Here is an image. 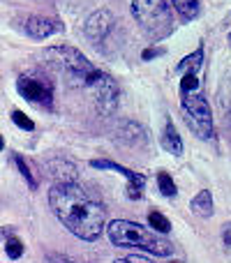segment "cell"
<instances>
[{
    "mask_svg": "<svg viewBox=\"0 0 231 263\" xmlns=\"http://www.w3.org/2000/svg\"><path fill=\"white\" fill-rule=\"evenodd\" d=\"M111 30H114V14L106 12V9L95 12L86 21V35L91 37V40H95V42H102Z\"/></svg>",
    "mask_w": 231,
    "mask_h": 263,
    "instance_id": "9",
    "label": "cell"
},
{
    "mask_svg": "<svg viewBox=\"0 0 231 263\" xmlns=\"http://www.w3.org/2000/svg\"><path fill=\"white\" fill-rule=\"evenodd\" d=\"M93 166H95V168H111V171H118L120 176L127 178V182H134V185H141V187H144V182H146L144 176H139V173L130 171V168L120 166V164H116V162H109V159H93Z\"/></svg>",
    "mask_w": 231,
    "mask_h": 263,
    "instance_id": "11",
    "label": "cell"
},
{
    "mask_svg": "<svg viewBox=\"0 0 231 263\" xmlns=\"http://www.w3.org/2000/svg\"><path fill=\"white\" fill-rule=\"evenodd\" d=\"M171 3L185 21H192L201 14V0H171Z\"/></svg>",
    "mask_w": 231,
    "mask_h": 263,
    "instance_id": "14",
    "label": "cell"
},
{
    "mask_svg": "<svg viewBox=\"0 0 231 263\" xmlns=\"http://www.w3.org/2000/svg\"><path fill=\"white\" fill-rule=\"evenodd\" d=\"M12 123L16 125V127L26 129V132H32V129H35V123H32V120L28 118L23 111H12Z\"/></svg>",
    "mask_w": 231,
    "mask_h": 263,
    "instance_id": "19",
    "label": "cell"
},
{
    "mask_svg": "<svg viewBox=\"0 0 231 263\" xmlns=\"http://www.w3.org/2000/svg\"><path fill=\"white\" fill-rule=\"evenodd\" d=\"M49 58H54V65H58L63 69V74L74 83H81V86L93 88L100 77L104 72H100L97 67H93L88 63V58L77 49H69V46H58V49H49L46 51Z\"/></svg>",
    "mask_w": 231,
    "mask_h": 263,
    "instance_id": "4",
    "label": "cell"
},
{
    "mask_svg": "<svg viewBox=\"0 0 231 263\" xmlns=\"http://www.w3.org/2000/svg\"><path fill=\"white\" fill-rule=\"evenodd\" d=\"M16 90L19 95L23 97L30 104H40L44 109H51L54 106V86L51 81L40 77H21L16 81Z\"/></svg>",
    "mask_w": 231,
    "mask_h": 263,
    "instance_id": "6",
    "label": "cell"
},
{
    "mask_svg": "<svg viewBox=\"0 0 231 263\" xmlns=\"http://www.w3.org/2000/svg\"><path fill=\"white\" fill-rule=\"evenodd\" d=\"M93 90H95L97 95V106H100L102 114H111V111L116 109L118 104V86L116 81L109 77V74H102L100 81L93 86Z\"/></svg>",
    "mask_w": 231,
    "mask_h": 263,
    "instance_id": "7",
    "label": "cell"
},
{
    "mask_svg": "<svg viewBox=\"0 0 231 263\" xmlns=\"http://www.w3.org/2000/svg\"><path fill=\"white\" fill-rule=\"evenodd\" d=\"M181 109L185 114L190 129L199 139H208L213 134V114H210V106L206 97L201 95V90L181 92Z\"/></svg>",
    "mask_w": 231,
    "mask_h": 263,
    "instance_id": "5",
    "label": "cell"
},
{
    "mask_svg": "<svg viewBox=\"0 0 231 263\" xmlns=\"http://www.w3.org/2000/svg\"><path fill=\"white\" fill-rule=\"evenodd\" d=\"M164 53V49H146L144 53H141V60H153V58H157V55H162Z\"/></svg>",
    "mask_w": 231,
    "mask_h": 263,
    "instance_id": "22",
    "label": "cell"
},
{
    "mask_svg": "<svg viewBox=\"0 0 231 263\" xmlns=\"http://www.w3.org/2000/svg\"><path fill=\"white\" fill-rule=\"evenodd\" d=\"M127 196H130V199H141V185L127 182Z\"/></svg>",
    "mask_w": 231,
    "mask_h": 263,
    "instance_id": "21",
    "label": "cell"
},
{
    "mask_svg": "<svg viewBox=\"0 0 231 263\" xmlns=\"http://www.w3.org/2000/svg\"><path fill=\"white\" fill-rule=\"evenodd\" d=\"M201 67H204V49H197L194 53H190L187 58L181 60L178 72L181 74H197V77H199Z\"/></svg>",
    "mask_w": 231,
    "mask_h": 263,
    "instance_id": "13",
    "label": "cell"
},
{
    "mask_svg": "<svg viewBox=\"0 0 231 263\" xmlns=\"http://www.w3.org/2000/svg\"><path fill=\"white\" fill-rule=\"evenodd\" d=\"M229 42H231V35H229Z\"/></svg>",
    "mask_w": 231,
    "mask_h": 263,
    "instance_id": "27",
    "label": "cell"
},
{
    "mask_svg": "<svg viewBox=\"0 0 231 263\" xmlns=\"http://www.w3.org/2000/svg\"><path fill=\"white\" fill-rule=\"evenodd\" d=\"M46 263H81L72 256H65V254H49L46 256Z\"/></svg>",
    "mask_w": 231,
    "mask_h": 263,
    "instance_id": "20",
    "label": "cell"
},
{
    "mask_svg": "<svg viewBox=\"0 0 231 263\" xmlns=\"http://www.w3.org/2000/svg\"><path fill=\"white\" fill-rule=\"evenodd\" d=\"M49 203L63 227L81 240H97L104 231V208L83 187L58 182L49 192Z\"/></svg>",
    "mask_w": 231,
    "mask_h": 263,
    "instance_id": "1",
    "label": "cell"
},
{
    "mask_svg": "<svg viewBox=\"0 0 231 263\" xmlns=\"http://www.w3.org/2000/svg\"><path fill=\"white\" fill-rule=\"evenodd\" d=\"M148 224H150V229H155V231H159V233H167L169 229H171V222H169L162 213H150Z\"/></svg>",
    "mask_w": 231,
    "mask_h": 263,
    "instance_id": "17",
    "label": "cell"
},
{
    "mask_svg": "<svg viewBox=\"0 0 231 263\" xmlns=\"http://www.w3.org/2000/svg\"><path fill=\"white\" fill-rule=\"evenodd\" d=\"M114 263H153V261L146 259V256H127V259H118Z\"/></svg>",
    "mask_w": 231,
    "mask_h": 263,
    "instance_id": "23",
    "label": "cell"
},
{
    "mask_svg": "<svg viewBox=\"0 0 231 263\" xmlns=\"http://www.w3.org/2000/svg\"><path fill=\"white\" fill-rule=\"evenodd\" d=\"M222 236H224V245L231 247V224H227V227L222 229Z\"/></svg>",
    "mask_w": 231,
    "mask_h": 263,
    "instance_id": "24",
    "label": "cell"
},
{
    "mask_svg": "<svg viewBox=\"0 0 231 263\" xmlns=\"http://www.w3.org/2000/svg\"><path fill=\"white\" fill-rule=\"evenodd\" d=\"M5 236H14V229L12 227H3V229H0V238H5Z\"/></svg>",
    "mask_w": 231,
    "mask_h": 263,
    "instance_id": "25",
    "label": "cell"
},
{
    "mask_svg": "<svg viewBox=\"0 0 231 263\" xmlns=\"http://www.w3.org/2000/svg\"><path fill=\"white\" fill-rule=\"evenodd\" d=\"M5 148V139H3V136H0V150H3Z\"/></svg>",
    "mask_w": 231,
    "mask_h": 263,
    "instance_id": "26",
    "label": "cell"
},
{
    "mask_svg": "<svg viewBox=\"0 0 231 263\" xmlns=\"http://www.w3.org/2000/svg\"><path fill=\"white\" fill-rule=\"evenodd\" d=\"M23 30H26L32 40H46V37L63 30V23H60L58 18H49V16H28Z\"/></svg>",
    "mask_w": 231,
    "mask_h": 263,
    "instance_id": "8",
    "label": "cell"
},
{
    "mask_svg": "<svg viewBox=\"0 0 231 263\" xmlns=\"http://www.w3.org/2000/svg\"><path fill=\"white\" fill-rule=\"evenodd\" d=\"M162 148L171 155H183V139L178 134V129L173 127L171 120H167L164 125V132H162Z\"/></svg>",
    "mask_w": 231,
    "mask_h": 263,
    "instance_id": "10",
    "label": "cell"
},
{
    "mask_svg": "<svg viewBox=\"0 0 231 263\" xmlns=\"http://www.w3.org/2000/svg\"><path fill=\"white\" fill-rule=\"evenodd\" d=\"M5 252H7L9 259H21L23 256V242L19 240L16 236H9L7 242H5Z\"/></svg>",
    "mask_w": 231,
    "mask_h": 263,
    "instance_id": "18",
    "label": "cell"
},
{
    "mask_svg": "<svg viewBox=\"0 0 231 263\" xmlns=\"http://www.w3.org/2000/svg\"><path fill=\"white\" fill-rule=\"evenodd\" d=\"M132 14L139 21L141 30L153 42H159L173 30V14L167 0H134Z\"/></svg>",
    "mask_w": 231,
    "mask_h": 263,
    "instance_id": "3",
    "label": "cell"
},
{
    "mask_svg": "<svg viewBox=\"0 0 231 263\" xmlns=\"http://www.w3.org/2000/svg\"><path fill=\"white\" fill-rule=\"evenodd\" d=\"M190 208L197 217H210V215H213V194H210L208 190L199 192V194L192 199Z\"/></svg>",
    "mask_w": 231,
    "mask_h": 263,
    "instance_id": "12",
    "label": "cell"
},
{
    "mask_svg": "<svg viewBox=\"0 0 231 263\" xmlns=\"http://www.w3.org/2000/svg\"><path fill=\"white\" fill-rule=\"evenodd\" d=\"M109 233V240L116 247H141V250H148L150 254L157 256H169L173 252V247L167 240H162L159 236L150 233L148 229H144L136 222H127V219H116L109 224L106 229Z\"/></svg>",
    "mask_w": 231,
    "mask_h": 263,
    "instance_id": "2",
    "label": "cell"
},
{
    "mask_svg": "<svg viewBox=\"0 0 231 263\" xmlns=\"http://www.w3.org/2000/svg\"><path fill=\"white\" fill-rule=\"evenodd\" d=\"M157 185H159V192H162L164 196H176V182H173V178L169 176L167 171H159L157 173Z\"/></svg>",
    "mask_w": 231,
    "mask_h": 263,
    "instance_id": "15",
    "label": "cell"
},
{
    "mask_svg": "<svg viewBox=\"0 0 231 263\" xmlns=\"http://www.w3.org/2000/svg\"><path fill=\"white\" fill-rule=\"evenodd\" d=\"M14 162H16V166H19V173L26 178L28 187H30V190H37V178L32 176V171H30V166L26 164V159H23L21 155H14Z\"/></svg>",
    "mask_w": 231,
    "mask_h": 263,
    "instance_id": "16",
    "label": "cell"
}]
</instances>
